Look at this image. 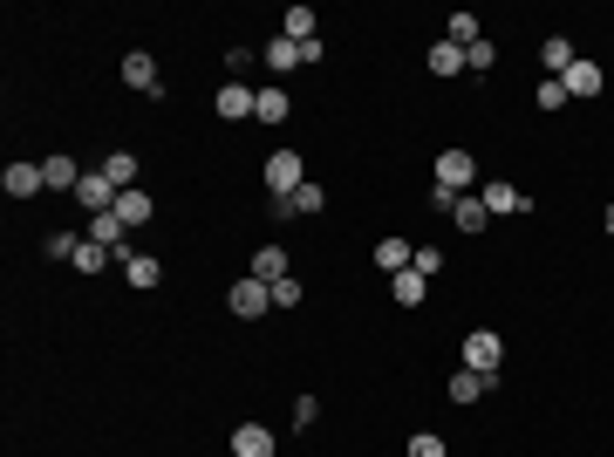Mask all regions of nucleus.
Returning a JSON list of instances; mask_svg holds the SVG:
<instances>
[{
    "instance_id": "f257e3e1",
    "label": "nucleus",
    "mask_w": 614,
    "mask_h": 457,
    "mask_svg": "<svg viewBox=\"0 0 614 457\" xmlns=\"http://www.w3.org/2000/svg\"><path fill=\"white\" fill-rule=\"evenodd\" d=\"M464 369H471V376H492V382L505 376V335L499 328H471V335H464Z\"/></svg>"
},
{
    "instance_id": "f03ea898",
    "label": "nucleus",
    "mask_w": 614,
    "mask_h": 457,
    "mask_svg": "<svg viewBox=\"0 0 614 457\" xmlns=\"http://www.w3.org/2000/svg\"><path fill=\"white\" fill-rule=\"evenodd\" d=\"M226 301H232V314H239V321H260V314L273 307V287H267V280H253V273H239Z\"/></svg>"
},
{
    "instance_id": "7ed1b4c3",
    "label": "nucleus",
    "mask_w": 614,
    "mask_h": 457,
    "mask_svg": "<svg viewBox=\"0 0 614 457\" xmlns=\"http://www.w3.org/2000/svg\"><path fill=\"white\" fill-rule=\"evenodd\" d=\"M267 185H273V198H294V191L307 185L301 151H273V157H267Z\"/></svg>"
},
{
    "instance_id": "20e7f679",
    "label": "nucleus",
    "mask_w": 614,
    "mask_h": 457,
    "mask_svg": "<svg viewBox=\"0 0 614 457\" xmlns=\"http://www.w3.org/2000/svg\"><path fill=\"white\" fill-rule=\"evenodd\" d=\"M212 110L226 116V123H246V116L260 110V89H253V82H239V76H232L226 89H219V96H212Z\"/></svg>"
},
{
    "instance_id": "39448f33",
    "label": "nucleus",
    "mask_w": 614,
    "mask_h": 457,
    "mask_svg": "<svg viewBox=\"0 0 614 457\" xmlns=\"http://www.w3.org/2000/svg\"><path fill=\"white\" fill-rule=\"evenodd\" d=\"M437 185L464 198V191L478 185V157H471V151H444V157H437Z\"/></svg>"
},
{
    "instance_id": "423d86ee",
    "label": "nucleus",
    "mask_w": 614,
    "mask_h": 457,
    "mask_svg": "<svg viewBox=\"0 0 614 457\" xmlns=\"http://www.w3.org/2000/svg\"><path fill=\"white\" fill-rule=\"evenodd\" d=\"M123 82H130L137 96H164V76H157V55H144V48H130V55H123Z\"/></svg>"
},
{
    "instance_id": "0eeeda50",
    "label": "nucleus",
    "mask_w": 614,
    "mask_h": 457,
    "mask_svg": "<svg viewBox=\"0 0 614 457\" xmlns=\"http://www.w3.org/2000/svg\"><path fill=\"white\" fill-rule=\"evenodd\" d=\"M76 205L89 212V219H96V212H110V205H116V185L103 178V164H96V171H82V185H76Z\"/></svg>"
},
{
    "instance_id": "6e6552de",
    "label": "nucleus",
    "mask_w": 614,
    "mask_h": 457,
    "mask_svg": "<svg viewBox=\"0 0 614 457\" xmlns=\"http://www.w3.org/2000/svg\"><path fill=\"white\" fill-rule=\"evenodd\" d=\"M116 219H123V226H151L157 219V198L144 185H130V191H116V205H110Z\"/></svg>"
},
{
    "instance_id": "1a4fd4ad",
    "label": "nucleus",
    "mask_w": 614,
    "mask_h": 457,
    "mask_svg": "<svg viewBox=\"0 0 614 457\" xmlns=\"http://www.w3.org/2000/svg\"><path fill=\"white\" fill-rule=\"evenodd\" d=\"M478 198H485V212H492V219H505V212H533V198H526L519 185H505V178H492Z\"/></svg>"
},
{
    "instance_id": "9d476101",
    "label": "nucleus",
    "mask_w": 614,
    "mask_h": 457,
    "mask_svg": "<svg viewBox=\"0 0 614 457\" xmlns=\"http://www.w3.org/2000/svg\"><path fill=\"white\" fill-rule=\"evenodd\" d=\"M451 226H458L464 239H478V232L492 226V212H485V198H478V191H464L458 205H451Z\"/></svg>"
},
{
    "instance_id": "9b49d317",
    "label": "nucleus",
    "mask_w": 614,
    "mask_h": 457,
    "mask_svg": "<svg viewBox=\"0 0 614 457\" xmlns=\"http://www.w3.org/2000/svg\"><path fill=\"white\" fill-rule=\"evenodd\" d=\"M273 451H280V444H273L267 423H239V430H232V457H273Z\"/></svg>"
},
{
    "instance_id": "f8f14e48",
    "label": "nucleus",
    "mask_w": 614,
    "mask_h": 457,
    "mask_svg": "<svg viewBox=\"0 0 614 457\" xmlns=\"http://www.w3.org/2000/svg\"><path fill=\"white\" fill-rule=\"evenodd\" d=\"M567 96H601V89H608V69H601V62H587V55H580L574 69H567Z\"/></svg>"
},
{
    "instance_id": "ddd939ff",
    "label": "nucleus",
    "mask_w": 614,
    "mask_h": 457,
    "mask_svg": "<svg viewBox=\"0 0 614 457\" xmlns=\"http://www.w3.org/2000/svg\"><path fill=\"white\" fill-rule=\"evenodd\" d=\"M123 219H116V212H96V219H89V232H82V239H96V246H110L116 260H130V246H123Z\"/></svg>"
},
{
    "instance_id": "4468645a",
    "label": "nucleus",
    "mask_w": 614,
    "mask_h": 457,
    "mask_svg": "<svg viewBox=\"0 0 614 457\" xmlns=\"http://www.w3.org/2000/svg\"><path fill=\"white\" fill-rule=\"evenodd\" d=\"M574 62H580V48L567 35H546V41H539V69H546V76H567Z\"/></svg>"
},
{
    "instance_id": "2eb2a0df",
    "label": "nucleus",
    "mask_w": 614,
    "mask_h": 457,
    "mask_svg": "<svg viewBox=\"0 0 614 457\" xmlns=\"http://www.w3.org/2000/svg\"><path fill=\"white\" fill-rule=\"evenodd\" d=\"M260 62H267L273 76H287V69H307V55H301V41H287V35H273L267 48H260Z\"/></svg>"
},
{
    "instance_id": "dca6fc26",
    "label": "nucleus",
    "mask_w": 614,
    "mask_h": 457,
    "mask_svg": "<svg viewBox=\"0 0 614 457\" xmlns=\"http://www.w3.org/2000/svg\"><path fill=\"white\" fill-rule=\"evenodd\" d=\"M41 178H48V191H76L82 185V164L69 151H55V157H41Z\"/></svg>"
},
{
    "instance_id": "f3484780",
    "label": "nucleus",
    "mask_w": 614,
    "mask_h": 457,
    "mask_svg": "<svg viewBox=\"0 0 614 457\" xmlns=\"http://www.w3.org/2000/svg\"><path fill=\"white\" fill-rule=\"evenodd\" d=\"M0 185H7V198H35V191H48V178H41V164H7Z\"/></svg>"
},
{
    "instance_id": "a211bd4d",
    "label": "nucleus",
    "mask_w": 614,
    "mask_h": 457,
    "mask_svg": "<svg viewBox=\"0 0 614 457\" xmlns=\"http://www.w3.org/2000/svg\"><path fill=\"white\" fill-rule=\"evenodd\" d=\"M123 280H130L137 294H151L157 280H164V260H157V253H130V260H123Z\"/></svg>"
},
{
    "instance_id": "6ab92c4d",
    "label": "nucleus",
    "mask_w": 614,
    "mask_h": 457,
    "mask_svg": "<svg viewBox=\"0 0 614 457\" xmlns=\"http://www.w3.org/2000/svg\"><path fill=\"white\" fill-rule=\"evenodd\" d=\"M389 294H396V307H423L430 301V280H423L417 267H403L396 280H389Z\"/></svg>"
},
{
    "instance_id": "aec40b11",
    "label": "nucleus",
    "mask_w": 614,
    "mask_h": 457,
    "mask_svg": "<svg viewBox=\"0 0 614 457\" xmlns=\"http://www.w3.org/2000/svg\"><path fill=\"white\" fill-rule=\"evenodd\" d=\"M410 260H417V246H410V239H376V267H383L389 280L410 267Z\"/></svg>"
},
{
    "instance_id": "412c9836",
    "label": "nucleus",
    "mask_w": 614,
    "mask_h": 457,
    "mask_svg": "<svg viewBox=\"0 0 614 457\" xmlns=\"http://www.w3.org/2000/svg\"><path fill=\"white\" fill-rule=\"evenodd\" d=\"M430 76H471V62H464L458 41H437V48H430Z\"/></svg>"
},
{
    "instance_id": "4be33fe9",
    "label": "nucleus",
    "mask_w": 614,
    "mask_h": 457,
    "mask_svg": "<svg viewBox=\"0 0 614 457\" xmlns=\"http://www.w3.org/2000/svg\"><path fill=\"white\" fill-rule=\"evenodd\" d=\"M103 178H110L116 191H130V185H137V157H130V151H110V157H103Z\"/></svg>"
},
{
    "instance_id": "5701e85b",
    "label": "nucleus",
    "mask_w": 614,
    "mask_h": 457,
    "mask_svg": "<svg viewBox=\"0 0 614 457\" xmlns=\"http://www.w3.org/2000/svg\"><path fill=\"white\" fill-rule=\"evenodd\" d=\"M253 280H287V253H280V246H260V253H253Z\"/></svg>"
},
{
    "instance_id": "b1692460",
    "label": "nucleus",
    "mask_w": 614,
    "mask_h": 457,
    "mask_svg": "<svg viewBox=\"0 0 614 457\" xmlns=\"http://www.w3.org/2000/svg\"><path fill=\"white\" fill-rule=\"evenodd\" d=\"M110 260H116L110 246H96V239H82V246H76V260H69V267H76V273H103V267H110Z\"/></svg>"
},
{
    "instance_id": "393cba45",
    "label": "nucleus",
    "mask_w": 614,
    "mask_h": 457,
    "mask_svg": "<svg viewBox=\"0 0 614 457\" xmlns=\"http://www.w3.org/2000/svg\"><path fill=\"white\" fill-rule=\"evenodd\" d=\"M280 35H287V41H321V35H314V7H287Z\"/></svg>"
},
{
    "instance_id": "a878e982",
    "label": "nucleus",
    "mask_w": 614,
    "mask_h": 457,
    "mask_svg": "<svg viewBox=\"0 0 614 457\" xmlns=\"http://www.w3.org/2000/svg\"><path fill=\"white\" fill-rule=\"evenodd\" d=\"M485 389H492V376H471V369H458V376H451V403H478Z\"/></svg>"
},
{
    "instance_id": "bb28decb",
    "label": "nucleus",
    "mask_w": 614,
    "mask_h": 457,
    "mask_svg": "<svg viewBox=\"0 0 614 457\" xmlns=\"http://www.w3.org/2000/svg\"><path fill=\"white\" fill-rule=\"evenodd\" d=\"M76 246H82V232H41V253H48V260H76Z\"/></svg>"
},
{
    "instance_id": "cd10ccee",
    "label": "nucleus",
    "mask_w": 614,
    "mask_h": 457,
    "mask_svg": "<svg viewBox=\"0 0 614 457\" xmlns=\"http://www.w3.org/2000/svg\"><path fill=\"white\" fill-rule=\"evenodd\" d=\"M253 123H287V89H260V110Z\"/></svg>"
},
{
    "instance_id": "c85d7f7f",
    "label": "nucleus",
    "mask_w": 614,
    "mask_h": 457,
    "mask_svg": "<svg viewBox=\"0 0 614 457\" xmlns=\"http://www.w3.org/2000/svg\"><path fill=\"white\" fill-rule=\"evenodd\" d=\"M533 103H539V110H546V116H553V110H560V103H574V96H567V82H560V76H546V82H539V89H533Z\"/></svg>"
},
{
    "instance_id": "c756f323",
    "label": "nucleus",
    "mask_w": 614,
    "mask_h": 457,
    "mask_svg": "<svg viewBox=\"0 0 614 457\" xmlns=\"http://www.w3.org/2000/svg\"><path fill=\"white\" fill-rule=\"evenodd\" d=\"M321 205H328V191H321V185H301V191H294V219H321Z\"/></svg>"
},
{
    "instance_id": "7c9ffc66",
    "label": "nucleus",
    "mask_w": 614,
    "mask_h": 457,
    "mask_svg": "<svg viewBox=\"0 0 614 457\" xmlns=\"http://www.w3.org/2000/svg\"><path fill=\"white\" fill-rule=\"evenodd\" d=\"M464 62H471V76H492V62H499V48H492V41H471V48H464Z\"/></svg>"
},
{
    "instance_id": "2f4dec72",
    "label": "nucleus",
    "mask_w": 614,
    "mask_h": 457,
    "mask_svg": "<svg viewBox=\"0 0 614 457\" xmlns=\"http://www.w3.org/2000/svg\"><path fill=\"white\" fill-rule=\"evenodd\" d=\"M444 41H458V48L485 41V35H478V14H451V35H444Z\"/></svg>"
},
{
    "instance_id": "473e14b6",
    "label": "nucleus",
    "mask_w": 614,
    "mask_h": 457,
    "mask_svg": "<svg viewBox=\"0 0 614 457\" xmlns=\"http://www.w3.org/2000/svg\"><path fill=\"white\" fill-rule=\"evenodd\" d=\"M410 457H451V451H444V437H430V430H417V437H410Z\"/></svg>"
},
{
    "instance_id": "72a5a7b5",
    "label": "nucleus",
    "mask_w": 614,
    "mask_h": 457,
    "mask_svg": "<svg viewBox=\"0 0 614 457\" xmlns=\"http://www.w3.org/2000/svg\"><path fill=\"white\" fill-rule=\"evenodd\" d=\"M273 307H301V280H294V273L273 280Z\"/></svg>"
},
{
    "instance_id": "f704fd0d",
    "label": "nucleus",
    "mask_w": 614,
    "mask_h": 457,
    "mask_svg": "<svg viewBox=\"0 0 614 457\" xmlns=\"http://www.w3.org/2000/svg\"><path fill=\"white\" fill-rule=\"evenodd\" d=\"M410 267L430 280V273H444V253H437V246H417V260H410Z\"/></svg>"
},
{
    "instance_id": "c9c22d12",
    "label": "nucleus",
    "mask_w": 614,
    "mask_h": 457,
    "mask_svg": "<svg viewBox=\"0 0 614 457\" xmlns=\"http://www.w3.org/2000/svg\"><path fill=\"white\" fill-rule=\"evenodd\" d=\"M314 417H321V403H314V396H301V403H294V430H314Z\"/></svg>"
},
{
    "instance_id": "e433bc0d",
    "label": "nucleus",
    "mask_w": 614,
    "mask_h": 457,
    "mask_svg": "<svg viewBox=\"0 0 614 457\" xmlns=\"http://www.w3.org/2000/svg\"><path fill=\"white\" fill-rule=\"evenodd\" d=\"M601 226H608V239H614V205H608V219H601Z\"/></svg>"
}]
</instances>
